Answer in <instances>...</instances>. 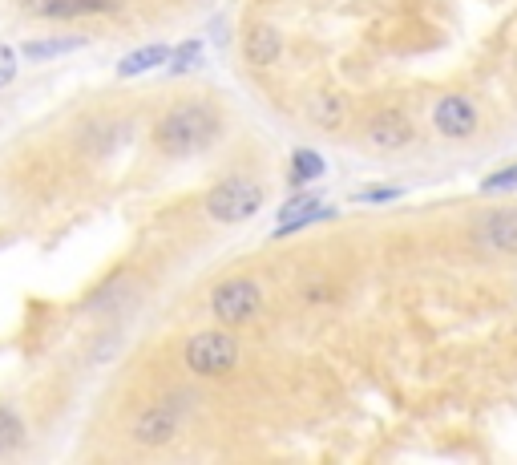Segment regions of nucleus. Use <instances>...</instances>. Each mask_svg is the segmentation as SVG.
<instances>
[{
	"label": "nucleus",
	"mask_w": 517,
	"mask_h": 465,
	"mask_svg": "<svg viewBox=\"0 0 517 465\" xmlns=\"http://www.w3.org/2000/svg\"><path fill=\"white\" fill-rule=\"evenodd\" d=\"M219 114L211 110V106H202V102H182V106H174L162 122H158V130H154V142H158V150L162 154H170V158H186V154H194V150H206L215 138H219Z\"/></svg>",
	"instance_id": "obj_1"
},
{
	"label": "nucleus",
	"mask_w": 517,
	"mask_h": 465,
	"mask_svg": "<svg viewBox=\"0 0 517 465\" xmlns=\"http://www.w3.org/2000/svg\"><path fill=\"white\" fill-rule=\"evenodd\" d=\"M206 215L219 219V223H243L251 215H259L263 207V186L247 174H235V178H223L211 195H206Z\"/></svg>",
	"instance_id": "obj_2"
},
{
	"label": "nucleus",
	"mask_w": 517,
	"mask_h": 465,
	"mask_svg": "<svg viewBox=\"0 0 517 465\" xmlns=\"http://www.w3.org/2000/svg\"><path fill=\"white\" fill-rule=\"evenodd\" d=\"M239 360V340L231 332H198L186 340V368L198 377H223Z\"/></svg>",
	"instance_id": "obj_3"
},
{
	"label": "nucleus",
	"mask_w": 517,
	"mask_h": 465,
	"mask_svg": "<svg viewBox=\"0 0 517 465\" xmlns=\"http://www.w3.org/2000/svg\"><path fill=\"white\" fill-rule=\"evenodd\" d=\"M259 304H263V292H259L255 279H227V284H219L215 296H211V312H215L223 324H243V320H251V316L259 312Z\"/></svg>",
	"instance_id": "obj_4"
},
{
	"label": "nucleus",
	"mask_w": 517,
	"mask_h": 465,
	"mask_svg": "<svg viewBox=\"0 0 517 465\" xmlns=\"http://www.w3.org/2000/svg\"><path fill=\"white\" fill-rule=\"evenodd\" d=\"M178 397H170V401H162V405H154V409H146L138 421H134V441L138 445H166L174 433H178V409L182 405H174Z\"/></svg>",
	"instance_id": "obj_5"
},
{
	"label": "nucleus",
	"mask_w": 517,
	"mask_h": 465,
	"mask_svg": "<svg viewBox=\"0 0 517 465\" xmlns=\"http://www.w3.org/2000/svg\"><path fill=\"white\" fill-rule=\"evenodd\" d=\"M433 122L445 138H469L477 130V110H473L469 98L453 93V98H441V106L433 110Z\"/></svg>",
	"instance_id": "obj_6"
},
{
	"label": "nucleus",
	"mask_w": 517,
	"mask_h": 465,
	"mask_svg": "<svg viewBox=\"0 0 517 465\" xmlns=\"http://www.w3.org/2000/svg\"><path fill=\"white\" fill-rule=\"evenodd\" d=\"M477 243L489 247V251H501V255H517V207L513 211H493L481 223Z\"/></svg>",
	"instance_id": "obj_7"
},
{
	"label": "nucleus",
	"mask_w": 517,
	"mask_h": 465,
	"mask_svg": "<svg viewBox=\"0 0 517 465\" xmlns=\"http://www.w3.org/2000/svg\"><path fill=\"white\" fill-rule=\"evenodd\" d=\"M33 17H85V13H110L114 0H25Z\"/></svg>",
	"instance_id": "obj_8"
},
{
	"label": "nucleus",
	"mask_w": 517,
	"mask_h": 465,
	"mask_svg": "<svg viewBox=\"0 0 517 465\" xmlns=\"http://www.w3.org/2000/svg\"><path fill=\"white\" fill-rule=\"evenodd\" d=\"M368 142H372V146H380V150H400V146H408V142H412V126H408L396 110H388V114L372 118V126H368Z\"/></svg>",
	"instance_id": "obj_9"
},
{
	"label": "nucleus",
	"mask_w": 517,
	"mask_h": 465,
	"mask_svg": "<svg viewBox=\"0 0 517 465\" xmlns=\"http://www.w3.org/2000/svg\"><path fill=\"white\" fill-rule=\"evenodd\" d=\"M283 53V33L275 25H255L247 33V61L251 65H271Z\"/></svg>",
	"instance_id": "obj_10"
},
{
	"label": "nucleus",
	"mask_w": 517,
	"mask_h": 465,
	"mask_svg": "<svg viewBox=\"0 0 517 465\" xmlns=\"http://www.w3.org/2000/svg\"><path fill=\"white\" fill-rule=\"evenodd\" d=\"M312 122L320 130H340L348 122V98L344 93H320V98L312 102Z\"/></svg>",
	"instance_id": "obj_11"
},
{
	"label": "nucleus",
	"mask_w": 517,
	"mask_h": 465,
	"mask_svg": "<svg viewBox=\"0 0 517 465\" xmlns=\"http://www.w3.org/2000/svg\"><path fill=\"white\" fill-rule=\"evenodd\" d=\"M166 61H170V45H146V49H134L130 57H122L118 77H142V73H150Z\"/></svg>",
	"instance_id": "obj_12"
},
{
	"label": "nucleus",
	"mask_w": 517,
	"mask_h": 465,
	"mask_svg": "<svg viewBox=\"0 0 517 465\" xmlns=\"http://www.w3.org/2000/svg\"><path fill=\"white\" fill-rule=\"evenodd\" d=\"M328 166H324V158L316 154V150H295L291 154V186H303V182H312V178H320Z\"/></svg>",
	"instance_id": "obj_13"
},
{
	"label": "nucleus",
	"mask_w": 517,
	"mask_h": 465,
	"mask_svg": "<svg viewBox=\"0 0 517 465\" xmlns=\"http://www.w3.org/2000/svg\"><path fill=\"white\" fill-rule=\"evenodd\" d=\"M81 45H85V37H49V41H29V45H25V57L45 61V57L73 53V49H81Z\"/></svg>",
	"instance_id": "obj_14"
},
{
	"label": "nucleus",
	"mask_w": 517,
	"mask_h": 465,
	"mask_svg": "<svg viewBox=\"0 0 517 465\" xmlns=\"http://www.w3.org/2000/svg\"><path fill=\"white\" fill-rule=\"evenodd\" d=\"M21 437H25V425H21V417H17L9 405H0V453L17 449V445H21Z\"/></svg>",
	"instance_id": "obj_15"
},
{
	"label": "nucleus",
	"mask_w": 517,
	"mask_h": 465,
	"mask_svg": "<svg viewBox=\"0 0 517 465\" xmlns=\"http://www.w3.org/2000/svg\"><path fill=\"white\" fill-rule=\"evenodd\" d=\"M198 61H202V41H182V45L170 53V73L182 77V73L198 69Z\"/></svg>",
	"instance_id": "obj_16"
},
{
	"label": "nucleus",
	"mask_w": 517,
	"mask_h": 465,
	"mask_svg": "<svg viewBox=\"0 0 517 465\" xmlns=\"http://www.w3.org/2000/svg\"><path fill=\"white\" fill-rule=\"evenodd\" d=\"M509 186H517V166H501V170H493L489 178H481V191H485V195L509 191Z\"/></svg>",
	"instance_id": "obj_17"
},
{
	"label": "nucleus",
	"mask_w": 517,
	"mask_h": 465,
	"mask_svg": "<svg viewBox=\"0 0 517 465\" xmlns=\"http://www.w3.org/2000/svg\"><path fill=\"white\" fill-rule=\"evenodd\" d=\"M404 191H400V186H368V191H360L356 199L360 203H392V199H400Z\"/></svg>",
	"instance_id": "obj_18"
},
{
	"label": "nucleus",
	"mask_w": 517,
	"mask_h": 465,
	"mask_svg": "<svg viewBox=\"0 0 517 465\" xmlns=\"http://www.w3.org/2000/svg\"><path fill=\"white\" fill-rule=\"evenodd\" d=\"M13 77H17V53H13L5 41H0V89H5Z\"/></svg>",
	"instance_id": "obj_19"
}]
</instances>
